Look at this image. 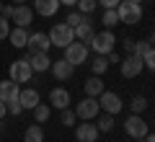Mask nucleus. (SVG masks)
<instances>
[{"label": "nucleus", "mask_w": 155, "mask_h": 142, "mask_svg": "<svg viewBox=\"0 0 155 142\" xmlns=\"http://www.w3.org/2000/svg\"><path fill=\"white\" fill-rule=\"evenodd\" d=\"M72 72H75V65H70L65 57L52 62V75H54L57 80H67V78H72Z\"/></svg>", "instance_id": "obj_14"}, {"label": "nucleus", "mask_w": 155, "mask_h": 142, "mask_svg": "<svg viewBox=\"0 0 155 142\" xmlns=\"http://www.w3.org/2000/svg\"><path fill=\"white\" fill-rule=\"evenodd\" d=\"M101 114V106H98V98H91V96H85L80 104L75 106V116L78 119H83V121H91L96 119V116Z\"/></svg>", "instance_id": "obj_3"}, {"label": "nucleus", "mask_w": 155, "mask_h": 142, "mask_svg": "<svg viewBox=\"0 0 155 142\" xmlns=\"http://www.w3.org/2000/svg\"><path fill=\"white\" fill-rule=\"evenodd\" d=\"M60 8V0H34V11L41 16H54Z\"/></svg>", "instance_id": "obj_20"}, {"label": "nucleus", "mask_w": 155, "mask_h": 142, "mask_svg": "<svg viewBox=\"0 0 155 142\" xmlns=\"http://www.w3.org/2000/svg\"><path fill=\"white\" fill-rule=\"evenodd\" d=\"M98 106L106 111V114H119V111L124 109L122 98H119L116 93H111V91H104V93L98 96Z\"/></svg>", "instance_id": "obj_9"}, {"label": "nucleus", "mask_w": 155, "mask_h": 142, "mask_svg": "<svg viewBox=\"0 0 155 142\" xmlns=\"http://www.w3.org/2000/svg\"><path fill=\"white\" fill-rule=\"evenodd\" d=\"M93 34H96V31H93V23H91L88 18H83V21L75 26V39H78V41H91Z\"/></svg>", "instance_id": "obj_18"}, {"label": "nucleus", "mask_w": 155, "mask_h": 142, "mask_svg": "<svg viewBox=\"0 0 155 142\" xmlns=\"http://www.w3.org/2000/svg\"><path fill=\"white\" fill-rule=\"evenodd\" d=\"M49 114H52V109L47 104H36V109H34V119H36V124H44V121L49 119Z\"/></svg>", "instance_id": "obj_25"}, {"label": "nucleus", "mask_w": 155, "mask_h": 142, "mask_svg": "<svg viewBox=\"0 0 155 142\" xmlns=\"http://www.w3.org/2000/svg\"><path fill=\"white\" fill-rule=\"evenodd\" d=\"M104 80H101V75H93L85 80V96H91V98H98L101 93H104Z\"/></svg>", "instance_id": "obj_19"}, {"label": "nucleus", "mask_w": 155, "mask_h": 142, "mask_svg": "<svg viewBox=\"0 0 155 142\" xmlns=\"http://www.w3.org/2000/svg\"><path fill=\"white\" fill-rule=\"evenodd\" d=\"M140 142H147V140H145V137H142V140H140Z\"/></svg>", "instance_id": "obj_45"}, {"label": "nucleus", "mask_w": 155, "mask_h": 142, "mask_svg": "<svg viewBox=\"0 0 155 142\" xmlns=\"http://www.w3.org/2000/svg\"><path fill=\"white\" fill-rule=\"evenodd\" d=\"M49 41H52V47H62L65 49L70 41H75V28L67 26V23H54L49 31Z\"/></svg>", "instance_id": "obj_2"}, {"label": "nucleus", "mask_w": 155, "mask_h": 142, "mask_svg": "<svg viewBox=\"0 0 155 142\" xmlns=\"http://www.w3.org/2000/svg\"><path fill=\"white\" fill-rule=\"evenodd\" d=\"M134 39H127V41H124V49H127V54H134Z\"/></svg>", "instance_id": "obj_37"}, {"label": "nucleus", "mask_w": 155, "mask_h": 142, "mask_svg": "<svg viewBox=\"0 0 155 142\" xmlns=\"http://www.w3.org/2000/svg\"><path fill=\"white\" fill-rule=\"evenodd\" d=\"M13 11H16V5H5V3H3V13H0V16L3 18H13Z\"/></svg>", "instance_id": "obj_35"}, {"label": "nucleus", "mask_w": 155, "mask_h": 142, "mask_svg": "<svg viewBox=\"0 0 155 142\" xmlns=\"http://www.w3.org/2000/svg\"><path fill=\"white\" fill-rule=\"evenodd\" d=\"M78 8H80L78 13H83V16H91V13L98 8V3H96V0H78Z\"/></svg>", "instance_id": "obj_28"}, {"label": "nucleus", "mask_w": 155, "mask_h": 142, "mask_svg": "<svg viewBox=\"0 0 155 142\" xmlns=\"http://www.w3.org/2000/svg\"><path fill=\"white\" fill-rule=\"evenodd\" d=\"M60 121L65 127H72L78 121V116H75V111H70V109H62V116H60Z\"/></svg>", "instance_id": "obj_29"}, {"label": "nucleus", "mask_w": 155, "mask_h": 142, "mask_svg": "<svg viewBox=\"0 0 155 142\" xmlns=\"http://www.w3.org/2000/svg\"><path fill=\"white\" fill-rule=\"evenodd\" d=\"M8 34H11V23H8V18L0 16V39H5Z\"/></svg>", "instance_id": "obj_32"}, {"label": "nucleus", "mask_w": 155, "mask_h": 142, "mask_svg": "<svg viewBox=\"0 0 155 142\" xmlns=\"http://www.w3.org/2000/svg\"><path fill=\"white\" fill-rule=\"evenodd\" d=\"M11 21H16V26H21V28H26L28 23L34 21V11L28 5H16V11H13V18Z\"/></svg>", "instance_id": "obj_16"}, {"label": "nucleus", "mask_w": 155, "mask_h": 142, "mask_svg": "<svg viewBox=\"0 0 155 142\" xmlns=\"http://www.w3.org/2000/svg\"><path fill=\"white\" fill-rule=\"evenodd\" d=\"M5 106H8V114H13V116H18L23 111V106L18 104V101H11V104H5Z\"/></svg>", "instance_id": "obj_33"}, {"label": "nucleus", "mask_w": 155, "mask_h": 142, "mask_svg": "<svg viewBox=\"0 0 155 142\" xmlns=\"http://www.w3.org/2000/svg\"><path fill=\"white\" fill-rule=\"evenodd\" d=\"M0 13H3V0H0Z\"/></svg>", "instance_id": "obj_44"}, {"label": "nucleus", "mask_w": 155, "mask_h": 142, "mask_svg": "<svg viewBox=\"0 0 155 142\" xmlns=\"http://www.w3.org/2000/svg\"><path fill=\"white\" fill-rule=\"evenodd\" d=\"M116 13H119V23L134 26V23L142 21V5H134V3H129V0H122V3L116 5Z\"/></svg>", "instance_id": "obj_1"}, {"label": "nucleus", "mask_w": 155, "mask_h": 142, "mask_svg": "<svg viewBox=\"0 0 155 142\" xmlns=\"http://www.w3.org/2000/svg\"><path fill=\"white\" fill-rule=\"evenodd\" d=\"M28 65H31L34 72H47V67H52L49 52H31L28 54Z\"/></svg>", "instance_id": "obj_12"}, {"label": "nucleus", "mask_w": 155, "mask_h": 142, "mask_svg": "<svg viewBox=\"0 0 155 142\" xmlns=\"http://www.w3.org/2000/svg\"><path fill=\"white\" fill-rule=\"evenodd\" d=\"M65 60L70 65H83V62H88V47H85V41H70L65 47Z\"/></svg>", "instance_id": "obj_4"}, {"label": "nucleus", "mask_w": 155, "mask_h": 142, "mask_svg": "<svg viewBox=\"0 0 155 142\" xmlns=\"http://www.w3.org/2000/svg\"><path fill=\"white\" fill-rule=\"evenodd\" d=\"M60 5H78V0H60Z\"/></svg>", "instance_id": "obj_39"}, {"label": "nucleus", "mask_w": 155, "mask_h": 142, "mask_svg": "<svg viewBox=\"0 0 155 142\" xmlns=\"http://www.w3.org/2000/svg\"><path fill=\"white\" fill-rule=\"evenodd\" d=\"M91 70H93V75H104L106 70H109V60H106V54H98L91 60Z\"/></svg>", "instance_id": "obj_23"}, {"label": "nucleus", "mask_w": 155, "mask_h": 142, "mask_svg": "<svg viewBox=\"0 0 155 142\" xmlns=\"http://www.w3.org/2000/svg\"><path fill=\"white\" fill-rule=\"evenodd\" d=\"M23 142H44V129H41V124L28 127L26 134H23Z\"/></svg>", "instance_id": "obj_22"}, {"label": "nucleus", "mask_w": 155, "mask_h": 142, "mask_svg": "<svg viewBox=\"0 0 155 142\" xmlns=\"http://www.w3.org/2000/svg\"><path fill=\"white\" fill-rule=\"evenodd\" d=\"M13 3H16V5H26V0H13Z\"/></svg>", "instance_id": "obj_41"}, {"label": "nucleus", "mask_w": 155, "mask_h": 142, "mask_svg": "<svg viewBox=\"0 0 155 142\" xmlns=\"http://www.w3.org/2000/svg\"><path fill=\"white\" fill-rule=\"evenodd\" d=\"M145 140H147V142H155V134H150V137H145Z\"/></svg>", "instance_id": "obj_42"}, {"label": "nucleus", "mask_w": 155, "mask_h": 142, "mask_svg": "<svg viewBox=\"0 0 155 142\" xmlns=\"http://www.w3.org/2000/svg\"><path fill=\"white\" fill-rule=\"evenodd\" d=\"M129 3H134V5H142V0H129Z\"/></svg>", "instance_id": "obj_43"}, {"label": "nucleus", "mask_w": 155, "mask_h": 142, "mask_svg": "<svg viewBox=\"0 0 155 142\" xmlns=\"http://www.w3.org/2000/svg\"><path fill=\"white\" fill-rule=\"evenodd\" d=\"M26 47H28L31 52H49L52 41H49V36H47L44 31H34V34H28Z\"/></svg>", "instance_id": "obj_10"}, {"label": "nucleus", "mask_w": 155, "mask_h": 142, "mask_svg": "<svg viewBox=\"0 0 155 142\" xmlns=\"http://www.w3.org/2000/svg\"><path fill=\"white\" fill-rule=\"evenodd\" d=\"M142 62H145V67L155 70V47H150V49H147V52L142 54Z\"/></svg>", "instance_id": "obj_30"}, {"label": "nucleus", "mask_w": 155, "mask_h": 142, "mask_svg": "<svg viewBox=\"0 0 155 142\" xmlns=\"http://www.w3.org/2000/svg\"><path fill=\"white\" fill-rule=\"evenodd\" d=\"M8 39H11V44H13V47L23 49V47H26V41H28V31H26V28H21V26H16V28H11Z\"/></svg>", "instance_id": "obj_21"}, {"label": "nucleus", "mask_w": 155, "mask_h": 142, "mask_svg": "<svg viewBox=\"0 0 155 142\" xmlns=\"http://www.w3.org/2000/svg\"><path fill=\"white\" fill-rule=\"evenodd\" d=\"M119 65H122V75L124 78H137L140 72H142L145 62H142V57H140V54H127Z\"/></svg>", "instance_id": "obj_8"}, {"label": "nucleus", "mask_w": 155, "mask_h": 142, "mask_svg": "<svg viewBox=\"0 0 155 142\" xmlns=\"http://www.w3.org/2000/svg\"><path fill=\"white\" fill-rule=\"evenodd\" d=\"M114 44H116V36L111 31L93 34V39H91V47H93L96 54H109V52H114Z\"/></svg>", "instance_id": "obj_6"}, {"label": "nucleus", "mask_w": 155, "mask_h": 142, "mask_svg": "<svg viewBox=\"0 0 155 142\" xmlns=\"http://www.w3.org/2000/svg\"><path fill=\"white\" fill-rule=\"evenodd\" d=\"M49 104L54 106V109H67V104H70V93L65 91V88H52L49 93Z\"/></svg>", "instance_id": "obj_17"}, {"label": "nucleus", "mask_w": 155, "mask_h": 142, "mask_svg": "<svg viewBox=\"0 0 155 142\" xmlns=\"http://www.w3.org/2000/svg\"><path fill=\"white\" fill-rule=\"evenodd\" d=\"M96 127H98V132H111L114 129V114H101L98 116V121H96Z\"/></svg>", "instance_id": "obj_24"}, {"label": "nucleus", "mask_w": 155, "mask_h": 142, "mask_svg": "<svg viewBox=\"0 0 155 142\" xmlns=\"http://www.w3.org/2000/svg\"><path fill=\"white\" fill-rule=\"evenodd\" d=\"M124 132H127L129 137H134V140H142V137H147V121L140 114H132L124 121Z\"/></svg>", "instance_id": "obj_7"}, {"label": "nucleus", "mask_w": 155, "mask_h": 142, "mask_svg": "<svg viewBox=\"0 0 155 142\" xmlns=\"http://www.w3.org/2000/svg\"><path fill=\"white\" fill-rule=\"evenodd\" d=\"M5 111H8V106H5V101H0V119L5 116Z\"/></svg>", "instance_id": "obj_38"}, {"label": "nucleus", "mask_w": 155, "mask_h": 142, "mask_svg": "<svg viewBox=\"0 0 155 142\" xmlns=\"http://www.w3.org/2000/svg\"><path fill=\"white\" fill-rule=\"evenodd\" d=\"M18 93H21V85H18L16 80H3L0 83V101H5V104H11V101H18Z\"/></svg>", "instance_id": "obj_11"}, {"label": "nucleus", "mask_w": 155, "mask_h": 142, "mask_svg": "<svg viewBox=\"0 0 155 142\" xmlns=\"http://www.w3.org/2000/svg\"><path fill=\"white\" fill-rule=\"evenodd\" d=\"M18 104H21L26 111H34L36 104H41V101H39V93L34 91V88H23V91L18 93Z\"/></svg>", "instance_id": "obj_15"}, {"label": "nucleus", "mask_w": 155, "mask_h": 142, "mask_svg": "<svg viewBox=\"0 0 155 142\" xmlns=\"http://www.w3.org/2000/svg\"><path fill=\"white\" fill-rule=\"evenodd\" d=\"M75 137H78V142H96L98 140V127L91 124V121H83V124H78Z\"/></svg>", "instance_id": "obj_13"}, {"label": "nucleus", "mask_w": 155, "mask_h": 142, "mask_svg": "<svg viewBox=\"0 0 155 142\" xmlns=\"http://www.w3.org/2000/svg\"><path fill=\"white\" fill-rule=\"evenodd\" d=\"M96 3H98V5H104V8H116L122 0H96Z\"/></svg>", "instance_id": "obj_36"}, {"label": "nucleus", "mask_w": 155, "mask_h": 142, "mask_svg": "<svg viewBox=\"0 0 155 142\" xmlns=\"http://www.w3.org/2000/svg\"><path fill=\"white\" fill-rule=\"evenodd\" d=\"M147 44H150V47H155V34H153V36L147 39Z\"/></svg>", "instance_id": "obj_40"}, {"label": "nucleus", "mask_w": 155, "mask_h": 142, "mask_svg": "<svg viewBox=\"0 0 155 142\" xmlns=\"http://www.w3.org/2000/svg\"><path fill=\"white\" fill-rule=\"evenodd\" d=\"M101 21H104V26H106V28L116 26V23H119V13H116V8H106V11H104V18H101Z\"/></svg>", "instance_id": "obj_26"}, {"label": "nucleus", "mask_w": 155, "mask_h": 142, "mask_svg": "<svg viewBox=\"0 0 155 142\" xmlns=\"http://www.w3.org/2000/svg\"><path fill=\"white\" fill-rule=\"evenodd\" d=\"M129 109H132L134 114H142V111L147 109V98H145V96H134V98L129 101Z\"/></svg>", "instance_id": "obj_27"}, {"label": "nucleus", "mask_w": 155, "mask_h": 142, "mask_svg": "<svg viewBox=\"0 0 155 142\" xmlns=\"http://www.w3.org/2000/svg\"><path fill=\"white\" fill-rule=\"evenodd\" d=\"M8 72H11V80H16L18 85H21V83H28V80H31V75H34L31 65H28V57L11 62V70H8Z\"/></svg>", "instance_id": "obj_5"}, {"label": "nucleus", "mask_w": 155, "mask_h": 142, "mask_svg": "<svg viewBox=\"0 0 155 142\" xmlns=\"http://www.w3.org/2000/svg\"><path fill=\"white\" fill-rule=\"evenodd\" d=\"M83 13H67V18H65V23H67V26H72V28H75L78 26V23H80V21H83Z\"/></svg>", "instance_id": "obj_31"}, {"label": "nucleus", "mask_w": 155, "mask_h": 142, "mask_svg": "<svg viewBox=\"0 0 155 142\" xmlns=\"http://www.w3.org/2000/svg\"><path fill=\"white\" fill-rule=\"evenodd\" d=\"M147 49H150V44H147V41H137V44H134V54H140V57H142Z\"/></svg>", "instance_id": "obj_34"}]
</instances>
